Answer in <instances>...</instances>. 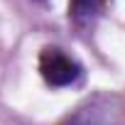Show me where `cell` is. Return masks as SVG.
Instances as JSON below:
<instances>
[{
	"label": "cell",
	"instance_id": "3957f363",
	"mask_svg": "<svg viewBox=\"0 0 125 125\" xmlns=\"http://www.w3.org/2000/svg\"><path fill=\"white\" fill-rule=\"evenodd\" d=\"M69 15H71L76 27L86 30L88 25H93V20L98 15V0H71Z\"/></svg>",
	"mask_w": 125,
	"mask_h": 125
},
{
	"label": "cell",
	"instance_id": "6da1fadb",
	"mask_svg": "<svg viewBox=\"0 0 125 125\" xmlns=\"http://www.w3.org/2000/svg\"><path fill=\"white\" fill-rule=\"evenodd\" d=\"M39 71L44 76V81L54 88H64L71 86L81 79V64L76 59H71L69 54H64L56 47H47L39 56Z\"/></svg>",
	"mask_w": 125,
	"mask_h": 125
},
{
	"label": "cell",
	"instance_id": "7a4b0ae2",
	"mask_svg": "<svg viewBox=\"0 0 125 125\" xmlns=\"http://www.w3.org/2000/svg\"><path fill=\"white\" fill-rule=\"evenodd\" d=\"M115 113H118V98L96 96L69 118V125H110Z\"/></svg>",
	"mask_w": 125,
	"mask_h": 125
}]
</instances>
